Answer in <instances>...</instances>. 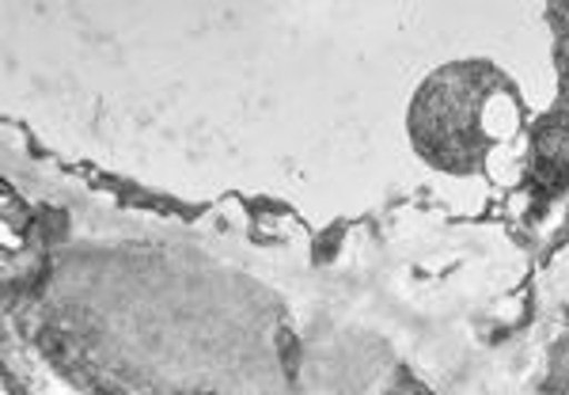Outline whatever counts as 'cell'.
I'll return each mask as SVG.
<instances>
[{
	"label": "cell",
	"mask_w": 569,
	"mask_h": 395,
	"mask_svg": "<svg viewBox=\"0 0 569 395\" xmlns=\"http://www.w3.org/2000/svg\"><path fill=\"white\" fill-rule=\"evenodd\" d=\"M475 85L479 77L471 69L440 72L415 107V141H421L429 160L440 168H471L475 152H482V96Z\"/></svg>",
	"instance_id": "cell-1"
}]
</instances>
